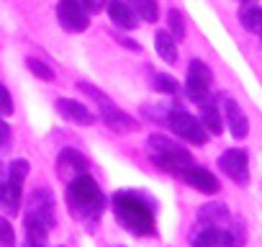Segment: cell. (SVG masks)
Masks as SVG:
<instances>
[{
	"label": "cell",
	"instance_id": "1",
	"mask_svg": "<svg viewBox=\"0 0 262 247\" xmlns=\"http://www.w3.org/2000/svg\"><path fill=\"white\" fill-rule=\"evenodd\" d=\"M111 209L116 221L137 237H149L155 234L157 224V209L155 201L139 191H116L111 196Z\"/></svg>",
	"mask_w": 262,
	"mask_h": 247
},
{
	"label": "cell",
	"instance_id": "2",
	"mask_svg": "<svg viewBox=\"0 0 262 247\" xmlns=\"http://www.w3.org/2000/svg\"><path fill=\"white\" fill-rule=\"evenodd\" d=\"M64 198H67L70 214H72L77 221L90 224V229L98 224V219L103 216L105 203H108L105 196H103V191H100V186H98L88 173H82V175H77L75 180L67 183Z\"/></svg>",
	"mask_w": 262,
	"mask_h": 247
},
{
	"label": "cell",
	"instance_id": "3",
	"mask_svg": "<svg viewBox=\"0 0 262 247\" xmlns=\"http://www.w3.org/2000/svg\"><path fill=\"white\" fill-rule=\"evenodd\" d=\"M144 147H147L149 160H152L160 170H165V173H170V175H178V178H180L183 170H188L190 165H195L193 157H190V152H188L183 145L167 139L165 134H149Z\"/></svg>",
	"mask_w": 262,
	"mask_h": 247
},
{
	"label": "cell",
	"instance_id": "4",
	"mask_svg": "<svg viewBox=\"0 0 262 247\" xmlns=\"http://www.w3.org/2000/svg\"><path fill=\"white\" fill-rule=\"evenodd\" d=\"M247 229L239 219H231L226 227L195 224L190 232V247H244Z\"/></svg>",
	"mask_w": 262,
	"mask_h": 247
},
{
	"label": "cell",
	"instance_id": "5",
	"mask_svg": "<svg viewBox=\"0 0 262 247\" xmlns=\"http://www.w3.org/2000/svg\"><path fill=\"white\" fill-rule=\"evenodd\" d=\"M165 123L170 127L172 134H178L188 145H206V139H208V132H206V127L201 123V118H195L193 113H188L180 106H172V111L167 113Z\"/></svg>",
	"mask_w": 262,
	"mask_h": 247
},
{
	"label": "cell",
	"instance_id": "6",
	"mask_svg": "<svg viewBox=\"0 0 262 247\" xmlns=\"http://www.w3.org/2000/svg\"><path fill=\"white\" fill-rule=\"evenodd\" d=\"M54 196H52V191L49 188H36V191H31L29 193V198H26V206H24V216H29V219H36V221H41L47 229H52L54 224H57V214H54Z\"/></svg>",
	"mask_w": 262,
	"mask_h": 247
},
{
	"label": "cell",
	"instance_id": "7",
	"mask_svg": "<svg viewBox=\"0 0 262 247\" xmlns=\"http://www.w3.org/2000/svg\"><path fill=\"white\" fill-rule=\"evenodd\" d=\"M211 83H213V72L208 70V65L201 59H193L188 65V77H185V90H188L190 100H195L198 106L208 103Z\"/></svg>",
	"mask_w": 262,
	"mask_h": 247
},
{
	"label": "cell",
	"instance_id": "8",
	"mask_svg": "<svg viewBox=\"0 0 262 247\" xmlns=\"http://www.w3.org/2000/svg\"><path fill=\"white\" fill-rule=\"evenodd\" d=\"M57 21L70 34H82L90 26V13L82 8L80 0H59L57 3Z\"/></svg>",
	"mask_w": 262,
	"mask_h": 247
},
{
	"label": "cell",
	"instance_id": "9",
	"mask_svg": "<svg viewBox=\"0 0 262 247\" xmlns=\"http://www.w3.org/2000/svg\"><path fill=\"white\" fill-rule=\"evenodd\" d=\"M98 108H100L103 123L111 132H116V134H134V132H139V121L134 116H128L126 111H121L113 100H105Z\"/></svg>",
	"mask_w": 262,
	"mask_h": 247
},
{
	"label": "cell",
	"instance_id": "10",
	"mask_svg": "<svg viewBox=\"0 0 262 247\" xmlns=\"http://www.w3.org/2000/svg\"><path fill=\"white\" fill-rule=\"evenodd\" d=\"M219 165L221 170L239 186H247L249 183V160H247V152L244 150H226L221 157H219Z\"/></svg>",
	"mask_w": 262,
	"mask_h": 247
},
{
	"label": "cell",
	"instance_id": "11",
	"mask_svg": "<svg viewBox=\"0 0 262 247\" xmlns=\"http://www.w3.org/2000/svg\"><path fill=\"white\" fill-rule=\"evenodd\" d=\"M221 103H224V123L229 127L231 137L234 139H244L249 134V118H247V113L242 111V106L234 98H224Z\"/></svg>",
	"mask_w": 262,
	"mask_h": 247
},
{
	"label": "cell",
	"instance_id": "12",
	"mask_svg": "<svg viewBox=\"0 0 262 247\" xmlns=\"http://www.w3.org/2000/svg\"><path fill=\"white\" fill-rule=\"evenodd\" d=\"M57 173L70 183V180H75L77 175H82V173H88V160L77 152V150H72V147H64L59 155H57Z\"/></svg>",
	"mask_w": 262,
	"mask_h": 247
},
{
	"label": "cell",
	"instance_id": "13",
	"mask_svg": "<svg viewBox=\"0 0 262 247\" xmlns=\"http://www.w3.org/2000/svg\"><path fill=\"white\" fill-rule=\"evenodd\" d=\"M180 178L188 183V186H193L195 191H201V193H206V196H213V193H219V178L211 173V170H206V168H201V165H190L188 170H183L180 173Z\"/></svg>",
	"mask_w": 262,
	"mask_h": 247
},
{
	"label": "cell",
	"instance_id": "14",
	"mask_svg": "<svg viewBox=\"0 0 262 247\" xmlns=\"http://www.w3.org/2000/svg\"><path fill=\"white\" fill-rule=\"evenodd\" d=\"M57 111L64 118H70L72 123H80V127H93V123H95V116L88 111V106L85 103H77L72 98H59L57 100Z\"/></svg>",
	"mask_w": 262,
	"mask_h": 247
},
{
	"label": "cell",
	"instance_id": "15",
	"mask_svg": "<svg viewBox=\"0 0 262 247\" xmlns=\"http://www.w3.org/2000/svg\"><path fill=\"white\" fill-rule=\"evenodd\" d=\"M108 16H111V21L118 26V29H123V31H131V29H137V13L128 8V3L126 0H108Z\"/></svg>",
	"mask_w": 262,
	"mask_h": 247
},
{
	"label": "cell",
	"instance_id": "16",
	"mask_svg": "<svg viewBox=\"0 0 262 247\" xmlns=\"http://www.w3.org/2000/svg\"><path fill=\"white\" fill-rule=\"evenodd\" d=\"M198 221L201 224H211V227H226L231 221V214H229L226 203L211 201V203H203L198 209Z\"/></svg>",
	"mask_w": 262,
	"mask_h": 247
},
{
	"label": "cell",
	"instance_id": "17",
	"mask_svg": "<svg viewBox=\"0 0 262 247\" xmlns=\"http://www.w3.org/2000/svg\"><path fill=\"white\" fill-rule=\"evenodd\" d=\"M0 209L6 216H18L21 214V188L11 186L8 178L0 180Z\"/></svg>",
	"mask_w": 262,
	"mask_h": 247
},
{
	"label": "cell",
	"instance_id": "18",
	"mask_svg": "<svg viewBox=\"0 0 262 247\" xmlns=\"http://www.w3.org/2000/svg\"><path fill=\"white\" fill-rule=\"evenodd\" d=\"M24 227H26V247H49V229L36 221V219H29L24 216Z\"/></svg>",
	"mask_w": 262,
	"mask_h": 247
},
{
	"label": "cell",
	"instance_id": "19",
	"mask_svg": "<svg viewBox=\"0 0 262 247\" xmlns=\"http://www.w3.org/2000/svg\"><path fill=\"white\" fill-rule=\"evenodd\" d=\"M155 49H157V54L167 65H175L178 62V42L172 39L170 31H157L155 34Z\"/></svg>",
	"mask_w": 262,
	"mask_h": 247
},
{
	"label": "cell",
	"instance_id": "20",
	"mask_svg": "<svg viewBox=\"0 0 262 247\" xmlns=\"http://www.w3.org/2000/svg\"><path fill=\"white\" fill-rule=\"evenodd\" d=\"M201 123L206 127L208 134H216V137H219V134L224 132V116L219 113V108H216L211 100L201 106Z\"/></svg>",
	"mask_w": 262,
	"mask_h": 247
},
{
	"label": "cell",
	"instance_id": "21",
	"mask_svg": "<svg viewBox=\"0 0 262 247\" xmlns=\"http://www.w3.org/2000/svg\"><path fill=\"white\" fill-rule=\"evenodd\" d=\"M126 3H128L131 11L137 13V18H142V21H147V24H152V21L160 18L157 0H126Z\"/></svg>",
	"mask_w": 262,
	"mask_h": 247
},
{
	"label": "cell",
	"instance_id": "22",
	"mask_svg": "<svg viewBox=\"0 0 262 247\" xmlns=\"http://www.w3.org/2000/svg\"><path fill=\"white\" fill-rule=\"evenodd\" d=\"M239 21H242V26H244L247 31L262 34V8H259V6H247V8H242Z\"/></svg>",
	"mask_w": 262,
	"mask_h": 247
},
{
	"label": "cell",
	"instance_id": "23",
	"mask_svg": "<svg viewBox=\"0 0 262 247\" xmlns=\"http://www.w3.org/2000/svg\"><path fill=\"white\" fill-rule=\"evenodd\" d=\"M26 175H29V160H13V162L8 165V173H6V178H8V183H11V186H16V188H24V180H26Z\"/></svg>",
	"mask_w": 262,
	"mask_h": 247
},
{
	"label": "cell",
	"instance_id": "24",
	"mask_svg": "<svg viewBox=\"0 0 262 247\" xmlns=\"http://www.w3.org/2000/svg\"><path fill=\"white\" fill-rule=\"evenodd\" d=\"M167 26H170V34L175 42H183L185 39V18L178 8H170L167 11Z\"/></svg>",
	"mask_w": 262,
	"mask_h": 247
},
{
	"label": "cell",
	"instance_id": "25",
	"mask_svg": "<svg viewBox=\"0 0 262 247\" xmlns=\"http://www.w3.org/2000/svg\"><path fill=\"white\" fill-rule=\"evenodd\" d=\"M26 67L31 70L34 77H39V80H44V83H52V80H54V70H52L47 62L36 59V57H29V59H26Z\"/></svg>",
	"mask_w": 262,
	"mask_h": 247
},
{
	"label": "cell",
	"instance_id": "26",
	"mask_svg": "<svg viewBox=\"0 0 262 247\" xmlns=\"http://www.w3.org/2000/svg\"><path fill=\"white\" fill-rule=\"evenodd\" d=\"M152 80H155V90H157V93H165V95H175V93L180 90V83H178V80H175L172 75H162V72H160V75H155Z\"/></svg>",
	"mask_w": 262,
	"mask_h": 247
},
{
	"label": "cell",
	"instance_id": "27",
	"mask_svg": "<svg viewBox=\"0 0 262 247\" xmlns=\"http://www.w3.org/2000/svg\"><path fill=\"white\" fill-rule=\"evenodd\" d=\"M0 247H16V232L8 216H0Z\"/></svg>",
	"mask_w": 262,
	"mask_h": 247
},
{
	"label": "cell",
	"instance_id": "28",
	"mask_svg": "<svg viewBox=\"0 0 262 247\" xmlns=\"http://www.w3.org/2000/svg\"><path fill=\"white\" fill-rule=\"evenodd\" d=\"M13 113V98L8 93V88L0 83V116H11Z\"/></svg>",
	"mask_w": 262,
	"mask_h": 247
},
{
	"label": "cell",
	"instance_id": "29",
	"mask_svg": "<svg viewBox=\"0 0 262 247\" xmlns=\"http://www.w3.org/2000/svg\"><path fill=\"white\" fill-rule=\"evenodd\" d=\"M80 3H82V8H85L88 13H98V11L103 8L100 0H80Z\"/></svg>",
	"mask_w": 262,
	"mask_h": 247
},
{
	"label": "cell",
	"instance_id": "30",
	"mask_svg": "<svg viewBox=\"0 0 262 247\" xmlns=\"http://www.w3.org/2000/svg\"><path fill=\"white\" fill-rule=\"evenodd\" d=\"M116 39H118V44H121V47H126V49H131V52H139V49H142L134 39H126V36H121V34H118Z\"/></svg>",
	"mask_w": 262,
	"mask_h": 247
},
{
	"label": "cell",
	"instance_id": "31",
	"mask_svg": "<svg viewBox=\"0 0 262 247\" xmlns=\"http://www.w3.org/2000/svg\"><path fill=\"white\" fill-rule=\"evenodd\" d=\"M11 139V129H8V123H3V118H0V145H6Z\"/></svg>",
	"mask_w": 262,
	"mask_h": 247
},
{
	"label": "cell",
	"instance_id": "32",
	"mask_svg": "<svg viewBox=\"0 0 262 247\" xmlns=\"http://www.w3.org/2000/svg\"><path fill=\"white\" fill-rule=\"evenodd\" d=\"M24 247H26V244H24Z\"/></svg>",
	"mask_w": 262,
	"mask_h": 247
}]
</instances>
